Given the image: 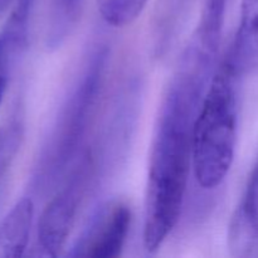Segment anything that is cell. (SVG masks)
Segmentation results:
<instances>
[{
	"label": "cell",
	"mask_w": 258,
	"mask_h": 258,
	"mask_svg": "<svg viewBox=\"0 0 258 258\" xmlns=\"http://www.w3.org/2000/svg\"><path fill=\"white\" fill-rule=\"evenodd\" d=\"M198 112L164 96L149 159L144 246L156 252L175 228L183 208L189 171L193 168V127Z\"/></svg>",
	"instance_id": "cell-1"
},
{
	"label": "cell",
	"mask_w": 258,
	"mask_h": 258,
	"mask_svg": "<svg viewBox=\"0 0 258 258\" xmlns=\"http://www.w3.org/2000/svg\"><path fill=\"white\" fill-rule=\"evenodd\" d=\"M237 72L231 55L213 75L193 127V170L199 185L214 189L233 164L238 131Z\"/></svg>",
	"instance_id": "cell-2"
},
{
	"label": "cell",
	"mask_w": 258,
	"mask_h": 258,
	"mask_svg": "<svg viewBox=\"0 0 258 258\" xmlns=\"http://www.w3.org/2000/svg\"><path fill=\"white\" fill-rule=\"evenodd\" d=\"M108 49L97 48L63 101L35 169L38 186L52 185L67 169L81 145L105 82Z\"/></svg>",
	"instance_id": "cell-3"
},
{
	"label": "cell",
	"mask_w": 258,
	"mask_h": 258,
	"mask_svg": "<svg viewBox=\"0 0 258 258\" xmlns=\"http://www.w3.org/2000/svg\"><path fill=\"white\" fill-rule=\"evenodd\" d=\"M93 173L90 153L78 160L66 184L42 212L38 222V242L48 256H58L67 243L75 226L80 207L86 196Z\"/></svg>",
	"instance_id": "cell-4"
},
{
	"label": "cell",
	"mask_w": 258,
	"mask_h": 258,
	"mask_svg": "<svg viewBox=\"0 0 258 258\" xmlns=\"http://www.w3.org/2000/svg\"><path fill=\"white\" fill-rule=\"evenodd\" d=\"M131 221V209L125 202H108L97 212L90 227L73 248L72 256L95 258L120 256L130 232Z\"/></svg>",
	"instance_id": "cell-5"
},
{
	"label": "cell",
	"mask_w": 258,
	"mask_h": 258,
	"mask_svg": "<svg viewBox=\"0 0 258 258\" xmlns=\"http://www.w3.org/2000/svg\"><path fill=\"white\" fill-rule=\"evenodd\" d=\"M228 247L237 257L258 254V156L229 222Z\"/></svg>",
	"instance_id": "cell-6"
},
{
	"label": "cell",
	"mask_w": 258,
	"mask_h": 258,
	"mask_svg": "<svg viewBox=\"0 0 258 258\" xmlns=\"http://www.w3.org/2000/svg\"><path fill=\"white\" fill-rule=\"evenodd\" d=\"M229 55L239 76L258 75V0H242L238 32Z\"/></svg>",
	"instance_id": "cell-7"
},
{
	"label": "cell",
	"mask_w": 258,
	"mask_h": 258,
	"mask_svg": "<svg viewBox=\"0 0 258 258\" xmlns=\"http://www.w3.org/2000/svg\"><path fill=\"white\" fill-rule=\"evenodd\" d=\"M34 204L22 198L0 224V257L14 258L24 253L32 229Z\"/></svg>",
	"instance_id": "cell-8"
},
{
	"label": "cell",
	"mask_w": 258,
	"mask_h": 258,
	"mask_svg": "<svg viewBox=\"0 0 258 258\" xmlns=\"http://www.w3.org/2000/svg\"><path fill=\"white\" fill-rule=\"evenodd\" d=\"M85 0H52L47 32V47H60L78 24Z\"/></svg>",
	"instance_id": "cell-9"
},
{
	"label": "cell",
	"mask_w": 258,
	"mask_h": 258,
	"mask_svg": "<svg viewBox=\"0 0 258 258\" xmlns=\"http://www.w3.org/2000/svg\"><path fill=\"white\" fill-rule=\"evenodd\" d=\"M149 0H96L103 20L116 28L135 22Z\"/></svg>",
	"instance_id": "cell-10"
}]
</instances>
